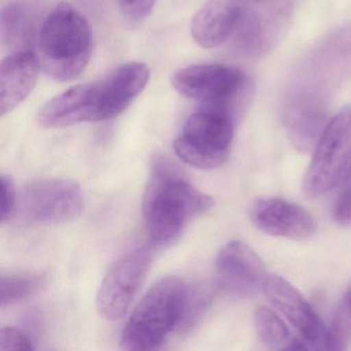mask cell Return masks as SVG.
Listing matches in <instances>:
<instances>
[{"label":"cell","instance_id":"cell-16","mask_svg":"<svg viewBox=\"0 0 351 351\" xmlns=\"http://www.w3.org/2000/svg\"><path fill=\"white\" fill-rule=\"evenodd\" d=\"M40 65L34 49L10 53L0 64V116L15 110L34 91Z\"/></svg>","mask_w":351,"mask_h":351},{"label":"cell","instance_id":"cell-20","mask_svg":"<svg viewBox=\"0 0 351 351\" xmlns=\"http://www.w3.org/2000/svg\"><path fill=\"white\" fill-rule=\"evenodd\" d=\"M42 274L12 273L3 275L0 280V305H13L36 293L44 283Z\"/></svg>","mask_w":351,"mask_h":351},{"label":"cell","instance_id":"cell-23","mask_svg":"<svg viewBox=\"0 0 351 351\" xmlns=\"http://www.w3.org/2000/svg\"><path fill=\"white\" fill-rule=\"evenodd\" d=\"M158 0H119L123 15L132 22H141L147 19Z\"/></svg>","mask_w":351,"mask_h":351},{"label":"cell","instance_id":"cell-15","mask_svg":"<svg viewBox=\"0 0 351 351\" xmlns=\"http://www.w3.org/2000/svg\"><path fill=\"white\" fill-rule=\"evenodd\" d=\"M252 223L264 233L293 240L313 235L316 223L303 207L281 198H260L250 207Z\"/></svg>","mask_w":351,"mask_h":351},{"label":"cell","instance_id":"cell-2","mask_svg":"<svg viewBox=\"0 0 351 351\" xmlns=\"http://www.w3.org/2000/svg\"><path fill=\"white\" fill-rule=\"evenodd\" d=\"M40 69L61 83L79 77L89 64L93 34L87 18L69 3H61L49 14L38 32Z\"/></svg>","mask_w":351,"mask_h":351},{"label":"cell","instance_id":"cell-1","mask_svg":"<svg viewBox=\"0 0 351 351\" xmlns=\"http://www.w3.org/2000/svg\"><path fill=\"white\" fill-rule=\"evenodd\" d=\"M213 200L197 190L164 158H156L143 197L145 227L153 243L176 241L189 219L209 210Z\"/></svg>","mask_w":351,"mask_h":351},{"label":"cell","instance_id":"cell-25","mask_svg":"<svg viewBox=\"0 0 351 351\" xmlns=\"http://www.w3.org/2000/svg\"><path fill=\"white\" fill-rule=\"evenodd\" d=\"M340 190L334 207V219L339 225L347 227L351 226V184Z\"/></svg>","mask_w":351,"mask_h":351},{"label":"cell","instance_id":"cell-10","mask_svg":"<svg viewBox=\"0 0 351 351\" xmlns=\"http://www.w3.org/2000/svg\"><path fill=\"white\" fill-rule=\"evenodd\" d=\"M152 250L135 248L121 256L106 273L98 289L97 309L104 319H120L130 307L152 263Z\"/></svg>","mask_w":351,"mask_h":351},{"label":"cell","instance_id":"cell-24","mask_svg":"<svg viewBox=\"0 0 351 351\" xmlns=\"http://www.w3.org/2000/svg\"><path fill=\"white\" fill-rule=\"evenodd\" d=\"M1 223L9 221L17 206V193L13 178L9 174H1Z\"/></svg>","mask_w":351,"mask_h":351},{"label":"cell","instance_id":"cell-19","mask_svg":"<svg viewBox=\"0 0 351 351\" xmlns=\"http://www.w3.org/2000/svg\"><path fill=\"white\" fill-rule=\"evenodd\" d=\"M254 326L260 340L273 350H307L303 339L295 338L289 332L282 318L268 307H260L254 313Z\"/></svg>","mask_w":351,"mask_h":351},{"label":"cell","instance_id":"cell-5","mask_svg":"<svg viewBox=\"0 0 351 351\" xmlns=\"http://www.w3.org/2000/svg\"><path fill=\"white\" fill-rule=\"evenodd\" d=\"M172 86L184 97L203 106L221 108L232 114L248 97L250 81L243 71L221 64L191 65L176 71Z\"/></svg>","mask_w":351,"mask_h":351},{"label":"cell","instance_id":"cell-18","mask_svg":"<svg viewBox=\"0 0 351 351\" xmlns=\"http://www.w3.org/2000/svg\"><path fill=\"white\" fill-rule=\"evenodd\" d=\"M34 22L27 8L21 3H10L1 11L0 34L3 46L11 52L32 49Z\"/></svg>","mask_w":351,"mask_h":351},{"label":"cell","instance_id":"cell-3","mask_svg":"<svg viewBox=\"0 0 351 351\" xmlns=\"http://www.w3.org/2000/svg\"><path fill=\"white\" fill-rule=\"evenodd\" d=\"M192 289L178 277L158 280L141 300L126 322L121 346L125 350L158 348L176 328L188 326Z\"/></svg>","mask_w":351,"mask_h":351},{"label":"cell","instance_id":"cell-12","mask_svg":"<svg viewBox=\"0 0 351 351\" xmlns=\"http://www.w3.org/2000/svg\"><path fill=\"white\" fill-rule=\"evenodd\" d=\"M267 299L287 318L309 349L328 350V328L303 295L278 275H267L262 287Z\"/></svg>","mask_w":351,"mask_h":351},{"label":"cell","instance_id":"cell-8","mask_svg":"<svg viewBox=\"0 0 351 351\" xmlns=\"http://www.w3.org/2000/svg\"><path fill=\"white\" fill-rule=\"evenodd\" d=\"M18 209L21 219L28 223H65L81 215L84 195L80 184L73 180H40L22 191Z\"/></svg>","mask_w":351,"mask_h":351},{"label":"cell","instance_id":"cell-4","mask_svg":"<svg viewBox=\"0 0 351 351\" xmlns=\"http://www.w3.org/2000/svg\"><path fill=\"white\" fill-rule=\"evenodd\" d=\"M234 136V116L221 108L203 106L189 117L174 141L176 156L184 163L213 170L225 163Z\"/></svg>","mask_w":351,"mask_h":351},{"label":"cell","instance_id":"cell-27","mask_svg":"<svg viewBox=\"0 0 351 351\" xmlns=\"http://www.w3.org/2000/svg\"><path fill=\"white\" fill-rule=\"evenodd\" d=\"M340 307L342 308V309L344 310L345 313L351 318V287L348 291H347V293H345Z\"/></svg>","mask_w":351,"mask_h":351},{"label":"cell","instance_id":"cell-22","mask_svg":"<svg viewBox=\"0 0 351 351\" xmlns=\"http://www.w3.org/2000/svg\"><path fill=\"white\" fill-rule=\"evenodd\" d=\"M34 349L32 340L27 335L18 328L5 326L0 332V350L1 351H32Z\"/></svg>","mask_w":351,"mask_h":351},{"label":"cell","instance_id":"cell-9","mask_svg":"<svg viewBox=\"0 0 351 351\" xmlns=\"http://www.w3.org/2000/svg\"><path fill=\"white\" fill-rule=\"evenodd\" d=\"M291 18L293 5L289 0H252L233 36L245 54L261 57L282 40Z\"/></svg>","mask_w":351,"mask_h":351},{"label":"cell","instance_id":"cell-26","mask_svg":"<svg viewBox=\"0 0 351 351\" xmlns=\"http://www.w3.org/2000/svg\"><path fill=\"white\" fill-rule=\"evenodd\" d=\"M349 184H351V145L349 147L346 158H345L342 169H341L340 174H339L336 188L342 189L344 186H349Z\"/></svg>","mask_w":351,"mask_h":351},{"label":"cell","instance_id":"cell-14","mask_svg":"<svg viewBox=\"0 0 351 351\" xmlns=\"http://www.w3.org/2000/svg\"><path fill=\"white\" fill-rule=\"evenodd\" d=\"M151 77L143 62H128L94 82L99 122L120 116L147 88Z\"/></svg>","mask_w":351,"mask_h":351},{"label":"cell","instance_id":"cell-11","mask_svg":"<svg viewBox=\"0 0 351 351\" xmlns=\"http://www.w3.org/2000/svg\"><path fill=\"white\" fill-rule=\"evenodd\" d=\"M330 99L293 85L283 100L282 120L291 143L299 151H313L328 121Z\"/></svg>","mask_w":351,"mask_h":351},{"label":"cell","instance_id":"cell-21","mask_svg":"<svg viewBox=\"0 0 351 351\" xmlns=\"http://www.w3.org/2000/svg\"><path fill=\"white\" fill-rule=\"evenodd\" d=\"M351 338V318L339 308L328 328V350H343L347 348Z\"/></svg>","mask_w":351,"mask_h":351},{"label":"cell","instance_id":"cell-7","mask_svg":"<svg viewBox=\"0 0 351 351\" xmlns=\"http://www.w3.org/2000/svg\"><path fill=\"white\" fill-rule=\"evenodd\" d=\"M351 81V23L324 38L303 61L293 83L332 98Z\"/></svg>","mask_w":351,"mask_h":351},{"label":"cell","instance_id":"cell-6","mask_svg":"<svg viewBox=\"0 0 351 351\" xmlns=\"http://www.w3.org/2000/svg\"><path fill=\"white\" fill-rule=\"evenodd\" d=\"M351 145V106L341 108L322 131L304 176L303 194L315 199L336 189L339 174Z\"/></svg>","mask_w":351,"mask_h":351},{"label":"cell","instance_id":"cell-17","mask_svg":"<svg viewBox=\"0 0 351 351\" xmlns=\"http://www.w3.org/2000/svg\"><path fill=\"white\" fill-rule=\"evenodd\" d=\"M252 0H207L193 18L191 34L204 49L225 44L235 32L244 9Z\"/></svg>","mask_w":351,"mask_h":351},{"label":"cell","instance_id":"cell-13","mask_svg":"<svg viewBox=\"0 0 351 351\" xmlns=\"http://www.w3.org/2000/svg\"><path fill=\"white\" fill-rule=\"evenodd\" d=\"M215 275L221 291L237 298L256 293L267 276L260 256L241 241L229 242L219 250L215 258Z\"/></svg>","mask_w":351,"mask_h":351}]
</instances>
